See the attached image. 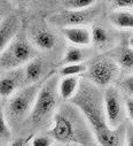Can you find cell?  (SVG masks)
Returning a JSON list of instances; mask_svg holds the SVG:
<instances>
[{"mask_svg":"<svg viewBox=\"0 0 133 146\" xmlns=\"http://www.w3.org/2000/svg\"><path fill=\"white\" fill-rule=\"evenodd\" d=\"M31 139H32V138H30V139H29V140H28L23 146H31Z\"/></svg>","mask_w":133,"mask_h":146,"instance_id":"obj_29","label":"cell"},{"mask_svg":"<svg viewBox=\"0 0 133 146\" xmlns=\"http://www.w3.org/2000/svg\"><path fill=\"white\" fill-rule=\"evenodd\" d=\"M125 111L128 115V117L131 119L132 121V124H133V98H128L125 102Z\"/></svg>","mask_w":133,"mask_h":146,"instance_id":"obj_26","label":"cell"},{"mask_svg":"<svg viewBox=\"0 0 133 146\" xmlns=\"http://www.w3.org/2000/svg\"><path fill=\"white\" fill-rule=\"evenodd\" d=\"M124 146H133V124H128L125 128Z\"/></svg>","mask_w":133,"mask_h":146,"instance_id":"obj_25","label":"cell"},{"mask_svg":"<svg viewBox=\"0 0 133 146\" xmlns=\"http://www.w3.org/2000/svg\"><path fill=\"white\" fill-rule=\"evenodd\" d=\"M24 86V74L23 68H16L7 70L0 77V97L9 98L18 89Z\"/></svg>","mask_w":133,"mask_h":146,"instance_id":"obj_9","label":"cell"},{"mask_svg":"<svg viewBox=\"0 0 133 146\" xmlns=\"http://www.w3.org/2000/svg\"><path fill=\"white\" fill-rule=\"evenodd\" d=\"M61 32L71 44L79 46L91 45V30L85 27H68L62 28Z\"/></svg>","mask_w":133,"mask_h":146,"instance_id":"obj_11","label":"cell"},{"mask_svg":"<svg viewBox=\"0 0 133 146\" xmlns=\"http://www.w3.org/2000/svg\"><path fill=\"white\" fill-rule=\"evenodd\" d=\"M91 44L99 50H106L111 46V36L101 25H94L91 29Z\"/></svg>","mask_w":133,"mask_h":146,"instance_id":"obj_14","label":"cell"},{"mask_svg":"<svg viewBox=\"0 0 133 146\" xmlns=\"http://www.w3.org/2000/svg\"><path fill=\"white\" fill-rule=\"evenodd\" d=\"M32 42L36 47H38L43 51H49L55 46L56 38H55L54 33H52L51 31L45 30V29H40L33 33Z\"/></svg>","mask_w":133,"mask_h":146,"instance_id":"obj_15","label":"cell"},{"mask_svg":"<svg viewBox=\"0 0 133 146\" xmlns=\"http://www.w3.org/2000/svg\"><path fill=\"white\" fill-rule=\"evenodd\" d=\"M21 21L16 15H8L0 22V53L18 35Z\"/></svg>","mask_w":133,"mask_h":146,"instance_id":"obj_10","label":"cell"},{"mask_svg":"<svg viewBox=\"0 0 133 146\" xmlns=\"http://www.w3.org/2000/svg\"><path fill=\"white\" fill-rule=\"evenodd\" d=\"M85 121L100 146H124L125 127L111 129L106 120L103 93L88 81H80L76 94L69 100Z\"/></svg>","mask_w":133,"mask_h":146,"instance_id":"obj_1","label":"cell"},{"mask_svg":"<svg viewBox=\"0 0 133 146\" xmlns=\"http://www.w3.org/2000/svg\"><path fill=\"white\" fill-rule=\"evenodd\" d=\"M1 20H3V17H1V14H0V22H1Z\"/></svg>","mask_w":133,"mask_h":146,"instance_id":"obj_30","label":"cell"},{"mask_svg":"<svg viewBox=\"0 0 133 146\" xmlns=\"http://www.w3.org/2000/svg\"><path fill=\"white\" fill-rule=\"evenodd\" d=\"M113 25L119 29H133V13L128 11H116L110 15Z\"/></svg>","mask_w":133,"mask_h":146,"instance_id":"obj_16","label":"cell"},{"mask_svg":"<svg viewBox=\"0 0 133 146\" xmlns=\"http://www.w3.org/2000/svg\"><path fill=\"white\" fill-rule=\"evenodd\" d=\"M119 67L110 58L102 56L94 60L86 69L88 82L97 88L109 86L118 76Z\"/></svg>","mask_w":133,"mask_h":146,"instance_id":"obj_6","label":"cell"},{"mask_svg":"<svg viewBox=\"0 0 133 146\" xmlns=\"http://www.w3.org/2000/svg\"><path fill=\"white\" fill-rule=\"evenodd\" d=\"M116 63L124 69H133V48H131L130 46H123L118 51Z\"/></svg>","mask_w":133,"mask_h":146,"instance_id":"obj_17","label":"cell"},{"mask_svg":"<svg viewBox=\"0 0 133 146\" xmlns=\"http://www.w3.org/2000/svg\"><path fill=\"white\" fill-rule=\"evenodd\" d=\"M85 59V53L82 48L77 46H71L65 51L64 56L62 59L63 64H71V63H82Z\"/></svg>","mask_w":133,"mask_h":146,"instance_id":"obj_18","label":"cell"},{"mask_svg":"<svg viewBox=\"0 0 133 146\" xmlns=\"http://www.w3.org/2000/svg\"><path fill=\"white\" fill-rule=\"evenodd\" d=\"M31 146H52V140L45 136H37L31 139Z\"/></svg>","mask_w":133,"mask_h":146,"instance_id":"obj_23","label":"cell"},{"mask_svg":"<svg viewBox=\"0 0 133 146\" xmlns=\"http://www.w3.org/2000/svg\"><path fill=\"white\" fill-rule=\"evenodd\" d=\"M17 1H23V0H17Z\"/></svg>","mask_w":133,"mask_h":146,"instance_id":"obj_31","label":"cell"},{"mask_svg":"<svg viewBox=\"0 0 133 146\" xmlns=\"http://www.w3.org/2000/svg\"><path fill=\"white\" fill-rule=\"evenodd\" d=\"M100 14L99 7H90L86 9H65L49 17V23L62 28L84 27L93 22Z\"/></svg>","mask_w":133,"mask_h":146,"instance_id":"obj_7","label":"cell"},{"mask_svg":"<svg viewBox=\"0 0 133 146\" xmlns=\"http://www.w3.org/2000/svg\"><path fill=\"white\" fill-rule=\"evenodd\" d=\"M128 46H130L131 48H133V35L128 38Z\"/></svg>","mask_w":133,"mask_h":146,"instance_id":"obj_28","label":"cell"},{"mask_svg":"<svg viewBox=\"0 0 133 146\" xmlns=\"http://www.w3.org/2000/svg\"><path fill=\"white\" fill-rule=\"evenodd\" d=\"M49 135L55 140L64 144L82 145L90 144L88 124L78 109L69 104L60 106L53 116Z\"/></svg>","mask_w":133,"mask_h":146,"instance_id":"obj_2","label":"cell"},{"mask_svg":"<svg viewBox=\"0 0 133 146\" xmlns=\"http://www.w3.org/2000/svg\"><path fill=\"white\" fill-rule=\"evenodd\" d=\"M79 78L78 76H68V77H62L59 81L57 90L59 96L64 101H69L77 92L79 86Z\"/></svg>","mask_w":133,"mask_h":146,"instance_id":"obj_13","label":"cell"},{"mask_svg":"<svg viewBox=\"0 0 133 146\" xmlns=\"http://www.w3.org/2000/svg\"><path fill=\"white\" fill-rule=\"evenodd\" d=\"M12 136V129L4 113V105L0 104V140L8 139Z\"/></svg>","mask_w":133,"mask_h":146,"instance_id":"obj_21","label":"cell"},{"mask_svg":"<svg viewBox=\"0 0 133 146\" xmlns=\"http://www.w3.org/2000/svg\"><path fill=\"white\" fill-rule=\"evenodd\" d=\"M119 89L130 98H133V75L125 77L119 83Z\"/></svg>","mask_w":133,"mask_h":146,"instance_id":"obj_22","label":"cell"},{"mask_svg":"<svg viewBox=\"0 0 133 146\" xmlns=\"http://www.w3.org/2000/svg\"><path fill=\"white\" fill-rule=\"evenodd\" d=\"M33 136L32 135H30V136H28V137H25V138H18V139H16V140H14L12 144H11V146H23L30 138H32Z\"/></svg>","mask_w":133,"mask_h":146,"instance_id":"obj_27","label":"cell"},{"mask_svg":"<svg viewBox=\"0 0 133 146\" xmlns=\"http://www.w3.org/2000/svg\"><path fill=\"white\" fill-rule=\"evenodd\" d=\"M87 66L82 63H71V64H64L60 71L59 75L61 77H68V76H78L82 75L84 72H86Z\"/></svg>","mask_w":133,"mask_h":146,"instance_id":"obj_19","label":"cell"},{"mask_svg":"<svg viewBox=\"0 0 133 146\" xmlns=\"http://www.w3.org/2000/svg\"><path fill=\"white\" fill-rule=\"evenodd\" d=\"M113 6L116 9L123 11L126 8H133V0H111Z\"/></svg>","mask_w":133,"mask_h":146,"instance_id":"obj_24","label":"cell"},{"mask_svg":"<svg viewBox=\"0 0 133 146\" xmlns=\"http://www.w3.org/2000/svg\"><path fill=\"white\" fill-rule=\"evenodd\" d=\"M45 71V63L40 58H33L23 68L24 86L41 81Z\"/></svg>","mask_w":133,"mask_h":146,"instance_id":"obj_12","label":"cell"},{"mask_svg":"<svg viewBox=\"0 0 133 146\" xmlns=\"http://www.w3.org/2000/svg\"><path fill=\"white\" fill-rule=\"evenodd\" d=\"M36 58V51L24 36L17 35L0 53V69L5 71L21 68Z\"/></svg>","mask_w":133,"mask_h":146,"instance_id":"obj_5","label":"cell"},{"mask_svg":"<svg viewBox=\"0 0 133 146\" xmlns=\"http://www.w3.org/2000/svg\"><path fill=\"white\" fill-rule=\"evenodd\" d=\"M105 114L108 125L111 129H116L123 124L125 114V104L118 89L108 86L103 93Z\"/></svg>","mask_w":133,"mask_h":146,"instance_id":"obj_8","label":"cell"},{"mask_svg":"<svg viewBox=\"0 0 133 146\" xmlns=\"http://www.w3.org/2000/svg\"><path fill=\"white\" fill-rule=\"evenodd\" d=\"M43 81L18 89L4 105V113L11 129L20 127L29 117Z\"/></svg>","mask_w":133,"mask_h":146,"instance_id":"obj_4","label":"cell"},{"mask_svg":"<svg viewBox=\"0 0 133 146\" xmlns=\"http://www.w3.org/2000/svg\"><path fill=\"white\" fill-rule=\"evenodd\" d=\"M57 85L59 78L55 72H52L44 78L35 104H33L32 111L28 117L33 127H45L53 120L60 98Z\"/></svg>","mask_w":133,"mask_h":146,"instance_id":"obj_3","label":"cell"},{"mask_svg":"<svg viewBox=\"0 0 133 146\" xmlns=\"http://www.w3.org/2000/svg\"><path fill=\"white\" fill-rule=\"evenodd\" d=\"M99 0H65L64 6L66 9H86L93 7Z\"/></svg>","mask_w":133,"mask_h":146,"instance_id":"obj_20","label":"cell"}]
</instances>
